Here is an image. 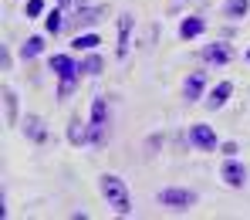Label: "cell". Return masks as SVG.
<instances>
[{
	"instance_id": "cell-16",
	"label": "cell",
	"mask_w": 250,
	"mask_h": 220,
	"mask_svg": "<svg viewBox=\"0 0 250 220\" xmlns=\"http://www.w3.org/2000/svg\"><path fill=\"white\" fill-rule=\"evenodd\" d=\"M102 71H105V58L95 54V51H88L82 61V75H102Z\"/></svg>"
},
{
	"instance_id": "cell-20",
	"label": "cell",
	"mask_w": 250,
	"mask_h": 220,
	"mask_svg": "<svg viewBox=\"0 0 250 220\" xmlns=\"http://www.w3.org/2000/svg\"><path fill=\"white\" fill-rule=\"evenodd\" d=\"M64 7H54V10H47V34H58V31H64V14H61Z\"/></svg>"
},
{
	"instance_id": "cell-17",
	"label": "cell",
	"mask_w": 250,
	"mask_h": 220,
	"mask_svg": "<svg viewBox=\"0 0 250 220\" xmlns=\"http://www.w3.org/2000/svg\"><path fill=\"white\" fill-rule=\"evenodd\" d=\"M68 139H71L75 146H84V142H88V126H84L82 119H71V126H68Z\"/></svg>"
},
{
	"instance_id": "cell-24",
	"label": "cell",
	"mask_w": 250,
	"mask_h": 220,
	"mask_svg": "<svg viewBox=\"0 0 250 220\" xmlns=\"http://www.w3.org/2000/svg\"><path fill=\"white\" fill-rule=\"evenodd\" d=\"M58 3H61V7H68V3H71V0H58Z\"/></svg>"
},
{
	"instance_id": "cell-6",
	"label": "cell",
	"mask_w": 250,
	"mask_h": 220,
	"mask_svg": "<svg viewBox=\"0 0 250 220\" xmlns=\"http://www.w3.org/2000/svg\"><path fill=\"white\" fill-rule=\"evenodd\" d=\"M189 142H193V149H200V153H213V149H220V139H216L213 126H207V122L189 126Z\"/></svg>"
},
{
	"instance_id": "cell-22",
	"label": "cell",
	"mask_w": 250,
	"mask_h": 220,
	"mask_svg": "<svg viewBox=\"0 0 250 220\" xmlns=\"http://www.w3.org/2000/svg\"><path fill=\"white\" fill-rule=\"evenodd\" d=\"M75 85H78V82H61V85H58V98L64 102V98H68V95L75 91Z\"/></svg>"
},
{
	"instance_id": "cell-7",
	"label": "cell",
	"mask_w": 250,
	"mask_h": 220,
	"mask_svg": "<svg viewBox=\"0 0 250 220\" xmlns=\"http://www.w3.org/2000/svg\"><path fill=\"white\" fill-rule=\"evenodd\" d=\"M220 176H223V183L233 186V190H244V186H247V166H244L237 156H227V163L220 166Z\"/></svg>"
},
{
	"instance_id": "cell-15",
	"label": "cell",
	"mask_w": 250,
	"mask_h": 220,
	"mask_svg": "<svg viewBox=\"0 0 250 220\" xmlns=\"http://www.w3.org/2000/svg\"><path fill=\"white\" fill-rule=\"evenodd\" d=\"M41 51H44V34H31V38L24 41V47H21V58L31 61V58H38Z\"/></svg>"
},
{
	"instance_id": "cell-19",
	"label": "cell",
	"mask_w": 250,
	"mask_h": 220,
	"mask_svg": "<svg viewBox=\"0 0 250 220\" xmlns=\"http://www.w3.org/2000/svg\"><path fill=\"white\" fill-rule=\"evenodd\" d=\"M223 10H227V17L240 21V17H247V10H250V0H227V3H223Z\"/></svg>"
},
{
	"instance_id": "cell-3",
	"label": "cell",
	"mask_w": 250,
	"mask_h": 220,
	"mask_svg": "<svg viewBox=\"0 0 250 220\" xmlns=\"http://www.w3.org/2000/svg\"><path fill=\"white\" fill-rule=\"evenodd\" d=\"M159 207H166L172 214H186V210H193L196 207V190H189V186H166V190H159Z\"/></svg>"
},
{
	"instance_id": "cell-14",
	"label": "cell",
	"mask_w": 250,
	"mask_h": 220,
	"mask_svg": "<svg viewBox=\"0 0 250 220\" xmlns=\"http://www.w3.org/2000/svg\"><path fill=\"white\" fill-rule=\"evenodd\" d=\"M3 122H7V129L17 126V91L14 88H3Z\"/></svg>"
},
{
	"instance_id": "cell-12",
	"label": "cell",
	"mask_w": 250,
	"mask_h": 220,
	"mask_svg": "<svg viewBox=\"0 0 250 220\" xmlns=\"http://www.w3.org/2000/svg\"><path fill=\"white\" fill-rule=\"evenodd\" d=\"M132 27H135V17L132 14H125L122 21H119V47H115V54L125 61V54H128V41H132Z\"/></svg>"
},
{
	"instance_id": "cell-2",
	"label": "cell",
	"mask_w": 250,
	"mask_h": 220,
	"mask_svg": "<svg viewBox=\"0 0 250 220\" xmlns=\"http://www.w3.org/2000/svg\"><path fill=\"white\" fill-rule=\"evenodd\" d=\"M108 139V98L98 95L91 102V119H88V142L91 146H105Z\"/></svg>"
},
{
	"instance_id": "cell-8",
	"label": "cell",
	"mask_w": 250,
	"mask_h": 220,
	"mask_svg": "<svg viewBox=\"0 0 250 220\" xmlns=\"http://www.w3.org/2000/svg\"><path fill=\"white\" fill-rule=\"evenodd\" d=\"M203 61H207V65H213V68L230 65V61H233V44H227V41L207 44V47H203Z\"/></svg>"
},
{
	"instance_id": "cell-10",
	"label": "cell",
	"mask_w": 250,
	"mask_h": 220,
	"mask_svg": "<svg viewBox=\"0 0 250 220\" xmlns=\"http://www.w3.org/2000/svg\"><path fill=\"white\" fill-rule=\"evenodd\" d=\"M230 95H233V82H220V85H213L207 91V109H209V112L223 109V105L230 102Z\"/></svg>"
},
{
	"instance_id": "cell-4",
	"label": "cell",
	"mask_w": 250,
	"mask_h": 220,
	"mask_svg": "<svg viewBox=\"0 0 250 220\" xmlns=\"http://www.w3.org/2000/svg\"><path fill=\"white\" fill-rule=\"evenodd\" d=\"M105 14H108V7H82V10H75L68 17V27H71V34H78L84 27H98Z\"/></svg>"
},
{
	"instance_id": "cell-21",
	"label": "cell",
	"mask_w": 250,
	"mask_h": 220,
	"mask_svg": "<svg viewBox=\"0 0 250 220\" xmlns=\"http://www.w3.org/2000/svg\"><path fill=\"white\" fill-rule=\"evenodd\" d=\"M24 14H27V21H38L44 14V0H27L24 3Z\"/></svg>"
},
{
	"instance_id": "cell-9",
	"label": "cell",
	"mask_w": 250,
	"mask_h": 220,
	"mask_svg": "<svg viewBox=\"0 0 250 220\" xmlns=\"http://www.w3.org/2000/svg\"><path fill=\"white\" fill-rule=\"evenodd\" d=\"M203 88H207V71H193L186 82H183V102H200L203 98Z\"/></svg>"
},
{
	"instance_id": "cell-11",
	"label": "cell",
	"mask_w": 250,
	"mask_h": 220,
	"mask_svg": "<svg viewBox=\"0 0 250 220\" xmlns=\"http://www.w3.org/2000/svg\"><path fill=\"white\" fill-rule=\"evenodd\" d=\"M24 135L31 139V142H38V146H44L47 142V129H44V122L38 119V115H24Z\"/></svg>"
},
{
	"instance_id": "cell-18",
	"label": "cell",
	"mask_w": 250,
	"mask_h": 220,
	"mask_svg": "<svg viewBox=\"0 0 250 220\" xmlns=\"http://www.w3.org/2000/svg\"><path fill=\"white\" fill-rule=\"evenodd\" d=\"M98 44H102V38H98L95 31H88V34H78V38L71 41V47H75V51H95Z\"/></svg>"
},
{
	"instance_id": "cell-25",
	"label": "cell",
	"mask_w": 250,
	"mask_h": 220,
	"mask_svg": "<svg viewBox=\"0 0 250 220\" xmlns=\"http://www.w3.org/2000/svg\"><path fill=\"white\" fill-rule=\"evenodd\" d=\"M247 61H250V47H247Z\"/></svg>"
},
{
	"instance_id": "cell-1",
	"label": "cell",
	"mask_w": 250,
	"mask_h": 220,
	"mask_svg": "<svg viewBox=\"0 0 250 220\" xmlns=\"http://www.w3.org/2000/svg\"><path fill=\"white\" fill-rule=\"evenodd\" d=\"M98 190H102L105 203H108L119 217H128V214H132V193H128V186H125L122 176L102 173V176H98Z\"/></svg>"
},
{
	"instance_id": "cell-13",
	"label": "cell",
	"mask_w": 250,
	"mask_h": 220,
	"mask_svg": "<svg viewBox=\"0 0 250 220\" xmlns=\"http://www.w3.org/2000/svg\"><path fill=\"white\" fill-rule=\"evenodd\" d=\"M207 31V17H186L183 24H179V38L183 41H193V38H200Z\"/></svg>"
},
{
	"instance_id": "cell-23",
	"label": "cell",
	"mask_w": 250,
	"mask_h": 220,
	"mask_svg": "<svg viewBox=\"0 0 250 220\" xmlns=\"http://www.w3.org/2000/svg\"><path fill=\"white\" fill-rule=\"evenodd\" d=\"M220 153H223V156H237V153H240V146H237V142H223V146H220Z\"/></svg>"
},
{
	"instance_id": "cell-5",
	"label": "cell",
	"mask_w": 250,
	"mask_h": 220,
	"mask_svg": "<svg viewBox=\"0 0 250 220\" xmlns=\"http://www.w3.org/2000/svg\"><path fill=\"white\" fill-rule=\"evenodd\" d=\"M47 68H51L61 82H78V75H82V65H78L71 54H51V58H47Z\"/></svg>"
}]
</instances>
